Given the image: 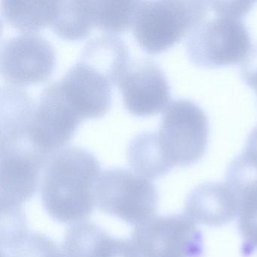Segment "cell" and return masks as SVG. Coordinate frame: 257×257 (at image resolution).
I'll return each instance as SVG.
<instances>
[{"label":"cell","mask_w":257,"mask_h":257,"mask_svg":"<svg viewBox=\"0 0 257 257\" xmlns=\"http://www.w3.org/2000/svg\"><path fill=\"white\" fill-rule=\"evenodd\" d=\"M79 61L118 85L130 64V53L125 42L118 36L105 34L88 41Z\"/></svg>","instance_id":"cell-15"},{"label":"cell","mask_w":257,"mask_h":257,"mask_svg":"<svg viewBox=\"0 0 257 257\" xmlns=\"http://www.w3.org/2000/svg\"><path fill=\"white\" fill-rule=\"evenodd\" d=\"M58 82L64 95L83 120L100 118L110 107L113 85L82 61L70 67Z\"/></svg>","instance_id":"cell-11"},{"label":"cell","mask_w":257,"mask_h":257,"mask_svg":"<svg viewBox=\"0 0 257 257\" xmlns=\"http://www.w3.org/2000/svg\"><path fill=\"white\" fill-rule=\"evenodd\" d=\"M209 121L198 104L186 98L172 100L164 110L156 132L158 141L172 168L199 162L207 150Z\"/></svg>","instance_id":"cell-4"},{"label":"cell","mask_w":257,"mask_h":257,"mask_svg":"<svg viewBox=\"0 0 257 257\" xmlns=\"http://www.w3.org/2000/svg\"><path fill=\"white\" fill-rule=\"evenodd\" d=\"M49 158L30 142L1 147V209L22 207L35 195Z\"/></svg>","instance_id":"cell-9"},{"label":"cell","mask_w":257,"mask_h":257,"mask_svg":"<svg viewBox=\"0 0 257 257\" xmlns=\"http://www.w3.org/2000/svg\"><path fill=\"white\" fill-rule=\"evenodd\" d=\"M4 257H69L50 237L27 228L1 234Z\"/></svg>","instance_id":"cell-19"},{"label":"cell","mask_w":257,"mask_h":257,"mask_svg":"<svg viewBox=\"0 0 257 257\" xmlns=\"http://www.w3.org/2000/svg\"><path fill=\"white\" fill-rule=\"evenodd\" d=\"M62 248L69 257H140L132 240L112 237L87 221L67 229Z\"/></svg>","instance_id":"cell-13"},{"label":"cell","mask_w":257,"mask_h":257,"mask_svg":"<svg viewBox=\"0 0 257 257\" xmlns=\"http://www.w3.org/2000/svg\"><path fill=\"white\" fill-rule=\"evenodd\" d=\"M96 18L97 1H58L51 28L61 38L82 40L96 27Z\"/></svg>","instance_id":"cell-16"},{"label":"cell","mask_w":257,"mask_h":257,"mask_svg":"<svg viewBox=\"0 0 257 257\" xmlns=\"http://www.w3.org/2000/svg\"><path fill=\"white\" fill-rule=\"evenodd\" d=\"M36 105L28 92L13 86L1 89V147L28 141V130Z\"/></svg>","instance_id":"cell-14"},{"label":"cell","mask_w":257,"mask_h":257,"mask_svg":"<svg viewBox=\"0 0 257 257\" xmlns=\"http://www.w3.org/2000/svg\"><path fill=\"white\" fill-rule=\"evenodd\" d=\"M225 183L234 190L257 183V126L248 136L243 151L228 165Z\"/></svg>","instance_id":"cell-21"},{"label":"cell","mask_w":257,"mask_h":257,"mask_svg":"<svg viewBox=\"0 0 257 257\" xmlns=\"http://www.w3.org/2000/svg\"><path fill=\"white\" fill-rule=\"evenodd\" d=\"M118 86L124 107L136 116L159 113L171 103L168 79L153 60L141 58L131 62Z\"/></svg>","instance_id":"cell-10"},{"label":"cell","mask_w":257,"mask_h":257,"mask_svg":"<svg viewBox=\"0 0 257 257\" xmlns=\"http://www.w3.org/2000/svg\"><path fill=\"white\" fill-rule=\"evenodd\" d=\"M0 62L6 80L16 85H32L46 82L52 76L56 54L44 37L26 33L3 43Z\"/></svg>","instance_id":"cell-8"},{"label":"cell","mask_w":257,"mask_h":257,"mask_svg":"<svg viewBox=\"0 0 257 257\" xmlns=\"http://www.w3.org/2000/svg\"><path fill=\"white\" fill-rule=\"evenodd\" d=\"M100 174V163L88 150L71 147L57 152L49 158L42 177L45 210L61 223L83 222L94 210Z\"/></svg>","instance_id":"cell-1"},{"label":"cell","mask_w":257,"mask_h":257,"mask_svg":"<svg viewBox=\"0 0 257 257\" xmlns=\"http://www.w3.org/2000/svg\"><path fill=\"white\" fill-rule=\"evenodd\" d=\"M255 1H209L207 13L194 28L186 43L191 62L207 69L242 64L253 46L243 19ZM208 13V12H207Z\"/></svg>","instance_id":"cell-2"},{"label":"cell","mask_w":257,"mask_h":257,"mask_svg":"<svg viewBox=\"0 0 257 257\" xmlns=\"http://www.w3.org/2000/svg\"><path fill=\"white\" fill-rule=\"evenodd\" d=\"M140 1H97L96 27L110 34L133 27Z\"/></svg>","instance_id":"cell-20"},{"label":"cell","mask_w":257,"mask_h":257,"mask_svg":"<svg viewBox=\"0 0 257 257\" xmlns=\"http://www.w3.org/2000/svg\"><path fill=\"white\" fill-rule=\"evenodd\" d=\"M94 196L96 205L102 212L136 226L155 216L159 201L151 180L123 168L101 173Z\"/></svg>","instance_id":"cell-5"},{"label":"cell","mask_w":257,"mask_h":257,"mask_svg":"<svg viewBox=\"0 0 257 257\" xmlns=\"http://www.w3.org/2000/svg\"><path fill=\"white\" fill-rule=\"evenodd\" d=\"M127 162L134 172L153 180L168 174L172 168L164 156L156 132H141L129 143Z\"/></svg>","instance_id":"cell-17"},{"label":"cell","mask_w":257,"mask_h":257,"mask_svg":"<svg viewBox=\"0 0 257 257\" xmlns=\"http://www.w3.org/2000/svg\"><path fill=\"white\" fill-rule=\"evenodd\" d=\"M132 242L140 257H201V231L186 214L153 216L137 225Z\"/></svg>","instance_id":"cell-6"},{"label":"cell","mask_w":257,"mask_h":257,"mask_svg":"<svg viewBox=\"0 0 257 257\" xmlns=\"http://www.w3.org/2000/svg\"><path fill=\"white\" fill-rule=\"evenodd\" d=\"M82 120L59 82H52L42 91L36 104L28 140L37 151L51 157L71 141Z\"/></svg>","instance_id":"cell-7"},{"label":"cell","mask_w":257,"mask_h":257,"mask_svg":"<svg viewBox=\"0 0 257 257\" xmlns=\"http://www.w3.org/2000/svg\"><path fill=\"white\" fill-rule=\"evenodd\" d=\"M208 10L209 1L203 0L140 1L135 40L147 53H162L189 35Z\"/></svg>","instance_id":"cell-3"},{"label":"cell","mask_w":257,"mask_h":257,"mask_svg":"<svg viewBox=\"0 0 257 257\" xmlns=\"http://www.w3.org/2000/svg\"><path fill=\"white\" fill-rule=\"evenodd\" d=\"M58 1L4 0L2 11L7 22L17 29L34 32L52 24Z\"/></svg>","instance_id":"cell-18"},{"label":"cell","mask_w":257,"mask_h":257,"mask_svg":"<svg viewBox=\"0 0 257 257\" xmlns=\"http://www.w3.org/2000/svg\"><path fill=\"white\" fill-rule=\"evenodd\" d=\"M240 199L226 183H207L188 196L185 214L194 222L210 226L229 223L238 215Z\"/></svg>","instance_id":"cell-12"},{"label":"cell","mask_w":257,"mask_h":257,"mask_svg":"<svg viewBox=\"0 0 257 257\" xmlns=\"http://www.w3.org/2000/svg\"><path fill=\"white\" fill-rule=\"evenodd\" d=\"M240 199L237 228L243 237L245 255L257 250V183L236 192Z\"/></svg>","instance_id":"cell-22"}]
</instances>
